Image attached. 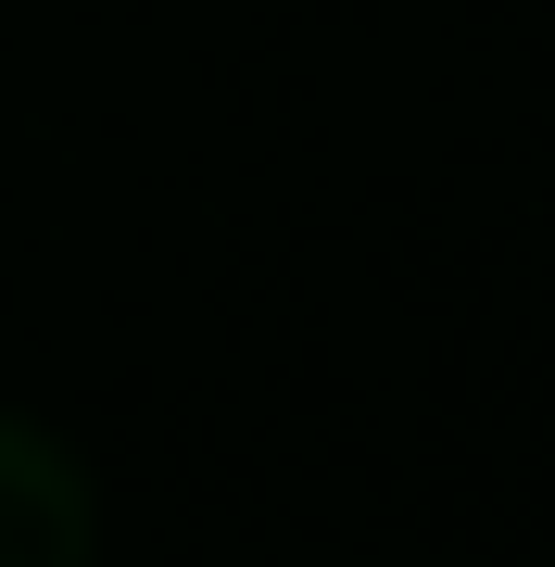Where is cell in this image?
<instances>
[{
    "label": "cell",
    "mask_w": 555,
    "mask_h": 567,
    "mask_svg": "<svg viewBox=\"0 0 555 567\" xmlns=\"http://www.w3.org/2000/svg\"><path fill=\"white\" fill-rule=\"evenodd\" d=\"M102 555V492L51 429L0 416V567H89Z\"/></svg>",
    "instance_id": "1"
}]
</instances>
